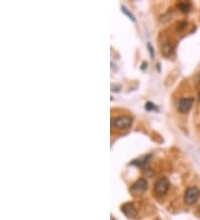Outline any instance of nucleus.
<instances>
[{
    "label": "nucleus",
    "instance_id": "nucleus-12",
    "mask_svg": "<svg viewBox=\"0 0 200 220\" xmlns=\"http://www.w3.org/2000/svg\"><path fill=\"white\" fill-rule=\"evenodd\" d=\"M147 67H148V64H147V62H142L141 67H140V69H141V70H143V69H147Z\"/></svg>",
    "mask_w": 200,
    "mask_h": 220
},
{
    "label": "nucleus",
    "instance_id": "nucleus-7",
    "mask_svg": "<svg viewBox=\"0 0 200 220\" xmlns=\"http://www.w3.org/2000/svg\"><path fill=\"white\" fill-rule=\"evenodd\" d=\"M161 51L164 52V55L166 56V57L171 56V53L173 52L172 47H171V43L170 42H164V45L161 46Z\"/></svg>",
    "mask_w": 200,
    "mask_h": 220
},
{
    "label": "nucleus",
    "instance_id": "nucleus-10",
    "mask_svg": "<svg viewBox=\"0 0 200 220\" xmlns=\"http://www.w3.org/2000/svg\"><path fill=\"white\" fill-rule=\"evenodd\" d=\"M145 108H146V110H148V111H158V107L156 106L155 103L150 102V101H148V102L146 103Z\"/></svg>",
    "mask_w": 200,
    "mask_h": 220
},
{
    "label": "nucleus",
    "instance_id": "nucleus-3",
    "mask_svg": "<svg viewBox=\"0 0 200 220\" xmlns=\"http://www.w3.org/2000/svg\"><path fill=\"white\" fill-rule=\"evenodd\" d=\"M199 196H200V189L198 187H189L186 190V192H185L184 199H185V202H186L187 205L191 206V205L197 202Z\"/></svg>",
    "mask_w": 200,
    "mask_h": 220
},
{
    "label": "nucleus",
    "instance_id": "nucleus-5",
    "mask_svg": "<svg viewBox=\"0 0 200 220\" xmlns=\"http://www.w3.org/2000/svg\"><path fill=\"white\" fill-rule=\"evenodd\" d=\"M148 189V181L146 178H139L134 185L131 186V191L137 193H142Z\"/></svg>",
    "mask_w": 200,
    "mask_h": 220
},
{
    "label": "nucleus",
    "instance_id": "nucleus-9",
    "mask_svg": "<svg viewBox=\"0 0 200 220\" xmlns=\"http://www.w3.org/2000/svg\"><path fill=\"white\" fill-rule=\"evenodd\" d=\"M121 10H122V12H123V14H126L127 17H129V19H130L131 21H134V22L136 21V19H135V17H134V14H131V12L129 11L128 9H127V8L125 7V6H121Z\"/></svg>",
    "mask_w": 200,
    "mask_h": 220
},
{
    "label": "nucleus",
    "instance_id": "nucleus-2",
    "mask_svg": "<svg viewBox=\"0 0 200 220\" xmlns=\"http://www.w3.org/2000/svg\"><path fill=\"white\" fill-rule=\"evenodd\" d=\"M169 188H170L169 180L166 177H161L156 181L155 187H153V190H155L156 196H158V197H164V195L169 191Z\"/></svg>",
    "mask_w": 200,
    "mask_h": 220
},
{
    "label": "nucleus",
    "instance_id": "nucleus-1",
    "mask_svg": "<svg viewBox=\"0 0 200 220\" xmlns=\"http://www.w3.org/2000/svg\"><path fill=\"white\" fill-rule=\"evenodd\" d=\"M111 125L112 127L119 130H125L131 127L132 125V118L130 116H119L114 117L111 119Z\"/></svg>",
    "mask_w": 200,
    "mask_h": 220
},
{
    "label": "nucleus",
    "instance_id": "nucleus-13",
    "mask_svg": "<svg viewBox=\"0 0 200 220\" xmlns=\"http://www.w3.org/2000/svg\"><path fill=\"white\" fill-rule=\"evenodd\" d=\"M112 220H114V218H112Z\"/></svg>",
    "mask_w": 200,
    "mask_h": 220
},
{
    "label": "nucleus",
    "instance_id": "nucleus-6",
    "mask_svg": "<svg viewBox=\"0 0 200 220\" xmlns=\"http://www.w3.org/2000/svg\"><path fill=\"white\" fill-rule=\"evenodd\" d=\"M121 211L125 213L128 218H134L137 215V209L132 202H127V204L122 205Z\"/></svg>",
    "mask_w": 200,
    "mask_h": 220
},
{
    "label": "nucleus",
    "instance_id": "nucleus-4",
    "mask_svg": "<svg viewBox=\"0 0 200 220\" xmlns=\"http://www.w3.org/2000/svg\"><path fill=\"white\" fill-rule=\"evenodd\" d=\"M195 99L193 98H181L179 99L178 103H177V108H178V111L181 114H187L190 111L191 107H192Z\"/></svg>",
    "mask_w": 200,
    "mask_h": 220
},
{
    "label": "nucleus",
    "instance_id": "nucleus-11",
    "mask_svg": "<svg viewBox=\"0 0 200 220\" xmlns=\"http://www.w3.org/2000/svg\"><path fill=\"white\" fill-rule=\"evenodd\" d=\"M147 47H148V50H149V53H150V57L152 58H155V51H153V49H152V46L150 45L149 42H148V45H147Z\"/></svg>",
    "mask_w": 200,
    "mask_h": 220
},
{
    "label": "nucleus",
    "instance_id": "nucleus-8",
    "mask_svg": "<svg viewBox=\"0 0 200 220\" xmlns=\"http://www.w3.org/2000/svg\"><path fill=\"white\" fill-rule=\"evenodd\" d=\"M177 8H178L179 10H181L182 12L187 14V12H189V11H190V8H191V6H190V3H189V2H187V1H180V2L177 3Z\"/></svg>",
    "mask_w": 200,
    "mask_h": 220
}]
</instances>
